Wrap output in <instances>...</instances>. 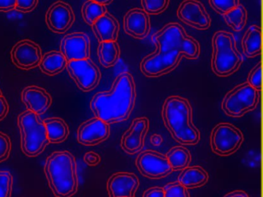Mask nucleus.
Listing matches in <instances>:
<instances>
[{
    "instance_id": "36",
    "label": "nucleus",
    "mask_w": 263,
    "mask_h": 197,
    "mask_svg": "<svg viewBox=\"0 0 263 197\" xmlns=\"http://www.w3.org/2000/svg\"><path fill=\"white\" fill-rule=\"evenodd\" d=\"M84 160L86 164L90 166H97L101 162V157L95 152H88L84 155Z\"/></svg>"
},
{
    "instance_id": "34",
    "label": "nucleus",
    "mask_w": 263,
    "mask_h": 197,
    "mask_svg": "<svg viewBox=\"0 0 263 197\" xmlns=\"http://www.w3.org/2000/svg\"><path fill=\"white\" fill-rule=\"evenodd\" d=\"M12 144L9 135L0 132V163L5 161L10 156Z\"/></svg>"
},
{
    "instance_id": "16",
    "label": "nucleus",
    "mask_w": 263,
    "mask_h": 197,
    "mask_svg": "<svg viewBox=\"0 0 263 197\" xmlns=\"http://www.w3.org/2000/svg\"><path fill=\"white\" fill-rule=\"evenodd\" d=\"M149 129V121L146 117L136 118L121 138V145L127 153L135 154L142 149L144 138Z\"/></svg>"
},
{
    "instance_id": "4",
    "label": "nucleus",
    "mask_w": 263,
    "mask_h": 197,
    "mask_svg": "<svg viewBox=\"0 0 263 197\" xmlns=\"http://www.w3.org/2000/svg\"><path fill=\"white\" fill-rule=\"evenodd\" d=\"M75 157L68 151L54 152L48 156L44 172L49 186L56 197H71L78 189Z\"/></svg>"
},
{
    "instance_id": "35",
    "label": "nucleus",
    "mask_w": 263,
    "mask_h": 197,
    "mask_svg": "<svg viewBox=\"0 0 263 197\" xmlns=\"http://www.w3.org/2000/svg\"><path fill=\"white\" fill-rule=\"evenodd\" d=\"M39 0H16L15 9L23 12L33 11L37 6Z\"/></svg>"
},
{
    "instance_id": "9",
    "label": "nucleus",
    "mask_w": 263,
    "mask_h": 197,
    "mask_svg": "<svg viewBox=\"0 0 263 197\" xmlns=\"http://www.w3.org/2000/svg\"><path fill=\"white\" fill-rule=\"evenodd\" d=\"M67 69L72 80L84 92L93 90L99 84L101 72L90 58L68 61Z\"/></svg>"
},
{
    "instance_id": "28",
    "label": "nucleus",
    "mask_w": 263,
    "mask_h": 197,
    "mask_svg": "<svg viewBox=\"0 0 263 197\" xmlns=\"http://www.w3.org/2000/svg\"><path fill=\"white\" fill-rule=\"evenodd\" d=\"M81 12L84 21L92 26L98 18L107 12V8L104 5L88 0L83 5Z\"/></svg>"
},
{
    "instance_id": "3",
    "label": "nucleus",
    "mask_w": 263,
    "mask_h": 197,
    "mask_svg": "<svg viewBox=\"0 0 263 197\" xmlns=\"http://www.w3.org/2000/svg\"><path fill=\"white\" fill-rule=\"evenodd\" d=\"M162 118L177 142L181 144H197L200 132L192 123V109L189 100L178 95L166 98L162 108Z\"/></svg>"
},
{
    "instance_id": "30",
    "label": "nucleus",
    "mask_w": 263,
    "mask_h": 197,
    "mask_svg": "<svg viewBox=\"0 0 263 197\" xmlns=\"http://www.w3.org/2000/svg\"><path fill=\"white\" fill-rule=\"evenodd\" d=\"M13 178L9 171H0V197H11Z\"/></svg>"
},
{
    "instance_id": "8",
    "label": "nucleus",
    "mask_w": 263,
    "mask_h": 197,
    "mask_svg": "<svg viewBox=\"0 0 263 197\" xmlns=\"http://www.w3.org/2000/svg\"><path fill=\"white\" fill-rule=\"evenodd\" d=\"M243 142L240 129L230 123H219L211 133V147L217 155L227 156L236 152Z\"/></svg>"
},
{
    "instance_id": "32",
    "label": "nucleus",
    "mask_w": 263,
    "mask_h": 197,
    "mask_svg": "<svg viewBox=\"0 0 263 197\" xmlns=\"http://www.w3.org/2000/svg\"><path fill=\"white\" fill-rule=\"evenodd\" d=\"M211 6L218 13L224 15L239 4V0H209Z\"/></svg>"
},
{
    "instance_id": "2",
    "label": "nucleus",
    "mask_w": 263,
    "mask_h": 197,
    "mask_svg": "<svg viewBox=\"0 0 263 197\" xmlns=\"http://www.w3.org/2000/svg\"><path fill=\"white\" fill-rule=\"evenodd\" d=\"M136 100V86L129 72L119 74L110 90L95 94L90 101V109L95 117L107 124L127 120Z\"/></svg>"
},
{
    "instance_id": "13",
    "label": "nucleus",
    "mask_w": 263,
    "mask_h": 197,
    "mask_svg": "<svg viewBox=\"0 0 263 197\" xmlns=\"http://www.w3.org/2000/svg\"><path fill=\"white\" fill-rule=\"evenodd\" d=\"M75 15L68 3L58 1L49 8L46 14V23L52 32L62 34L73 26Z\"/></svg>"
},
{
    "instance_id": "29",
    "label": "nucleus",
    "mask_w": 263,
    "mask_h": 197,
    "mask_svg": "<svg viewBox=\"0 0 263 197\" xmlns=\"http://www.w3.org/2000/svg\"><path fill=\"white\" fill-rule=\"evenodd\" d=\"M170 0H141L143 9L148 15H158L166 10Z\"/></svg>"
},
{
    "instance_id": "42",
    "label": "nucleus",
    "mask_w": 263,
    "mask_h": 197,
    "mask_svg": "<svg viewBox=\"0 0 263 197\" xmlns=\"http://www.w3.org/2000/svg\"><path fill=\"white\" fill-rule=\"evenodd\" d=\"M90 1L95 2V3H100V4L106 5L110 4L113 2V0H90Z\"/></svg>"
},
{
    "instance_id": "1",
    "label": "nucleus",
    "mask_w": 263,
    "mask_h": 197,
    "mask_svg": "<svg viewBox=\"0 0 263 197\" xmlns=\"http://www.w3.org/2000/svg\"><path fill=\"white\" fill-rule=\"evenodd\" d=\"M152 41L156 50L144 57L140 65L141 72L147 77L161 76L172 72L181 57L196 60L199 56V43L178 23L166 25L154 34Z\"/></svg>"
},
{
    "instance_id": "21",
    "label": "nucleus",
    "mask_w": 263,
    "mask_h": 197,
    "mask_svg": "<svg viewBox=\"0 0 263 197\" xmlns=\"http://www.w3.org/2000/svg\"><path fill=\"white\" fill-rule=\"evenodd\" d=\"M209 180V174L201 166H187L182 169L178 178V183L185 188L201 187Z\"/></svg>"
},
{
    "instance_id": "14",
    "label": "nucleus",
    "mask_w": 263,
    "mask_h": 197,
    "mask_svg": "<svg viewBox=\"0 0 263 197\" xmlns=\"http://www.w3.org/2000/svg\"><path fill=\"white\" fill-rule=\"evenodd\" d=\"M61 52L67 62L90 58V38L84 32L65 35L61 40Z\"/></svg>"
},
{
    "instance_id": "27",
    "label": "nucleus",
    "mask_w": 263,
    "mask_h": 197,
    "mask_svg": "<svg viewBox=\"0 0 263 197\" xmlns=\"http://www.w3.org/2000/svg\"><path fill=\"white\" fill-rule=\"evenodd\" d=\"M224 19L228 26L235 32L242 30L247 21V11L242 5L238 4L236 7L224 14Z\"/></svg>"
},
{
    "instance_id": "20",
    "label": "nucleus",
    "mask_w": 263,
    "mask_h": 197,
    "mask_svg": "<svg viewBox=\"0 0 263 197\" xmlns=\"http://www.w3.org/2000/svg\"><path fill=\"white\" fill-rule=\"evenodd\" d=\"M91 26L100 43L116 41L118 38L119 23L113 15L107 12L98 18Z\"/></svg>"
},
{
    "instance_id": "39",
    "label": "nucleus",
    "mask_w": 263,
    "mask_h": 197,
    "mask_svg": "<svg viewBox=\"0 0 263 197\" xmlns=\"http://www.w3.org/2000/svg\"><path fill=\"white\" fill-rule=\"evenodd\" d=\"M9 112V104L4 95L0 96V121L6 118Z\"/></svg>"
},
{
    "instance_id": "31",
    "label": "nucleus",
    "mask_w": 263,
    "mask_h": 197,
    "mask_svg": "<svg viewBox=\"0 0 263 197\" xmlns=\"http://www.w3.org/2000/svg\"><path fill=\"white\" fill-rule=\"evenodd\" d=\"M164 190V197H191L187 188L178 181L166 185Z\"/></svg>"
},
{
    "instance_id": "43",
    "label": "nucleus",
    "mask_w": 263,
    "mask_h": 197,
    "mask_svg": "<svg viewBox=\"0 0 263 197\" xmlns=\"http://www.w3.org/2000/svg\"><path fill=\"white\" fill-rule=\"evenodd\" d=\"M1 95H3V93L2 91H1V89H0V96H1Z\"/></svg>"
},
{
    "instance_id": "12",
    "label": "nucleus",
    "mask_w": 263,
    "mask_h": 197,
    "mask_svg": "<svg viewBox=\"0 0 263 197\" xmlns=\"http://www.w3.org/2000/svg\"><path fill=\"white\" fill-rule=\"evenodd\" d=\"M178 18L183 23L198 29H207L211 18L202 3L197 0H184L178 9Z\"/></svg>"
},
{
    "instance_id": "41",
    "label": "nucleus",
    "mask_w": 263,
    "mask_h": 197,
    "mask_svg": "<svg viewBox=\"0 0 263 197\" xmlns=\"http://www.w3.org/2000/svg\"><path fill=\"white\" fill-rule=\"evenodd\" d=\"M151 142H152L154 146H160L163 142L162 137L160 135H158V134H155V135H152V137H151Z\"/></svg>"
},
{
    "instance_id": "18",
    "label": "nucleus",
    "mask_w": 263,
    "mask_h": 197,
    "mask_svg": "<svg viewBox=\"0 0 263 197\" xmlns=\"http://www.w3.org/2000/svg\"><path fill=\"white\" fill-rule=\"evenodd\" d=\"M149 15L144 9H130L124 15V29L126 33L136 38H144L150 32Z\"/></svg>"
},
{
    "instance_id": "26",
    "label": "nucleus",
    "mask_w": 263,
    "mask_h": 197,
    "mask_svg": "<svg viewBox=\"0 0 263 197\" xmlns=\"http://www.w3.org/2000/svg\"><path fill=\"white\" fill-rule=\"evenodd\" d=\"M167 161L173 170H182L191 163L190 152L183 146H175L166 154Z\"/></svg>"
},
{
    "instance_id": "7",
    "label": "nucleus",
    "mask_w": 263,
    "mask_h": 197,
    "mask_svg": "<svg viewBox=\"0 0 263 197\" xmlns=\"http://www.w3.org/2000/svg\"><path fill=\"white\" fill-rule=\"evenodd\" d=\"M258 100V91L249 83H244L235 86L226 94L221 106L229 116L241 117L255 109Z\"/></svg>"
},
{
    "instance_id": "19",
    "label": "nucleus",
    "mask_w": 263,
    "mask_h": 197,
    "mask_svg": "<svg viewBox=\"0 0 263 197\" xmlns=\"http://www.w3.org/2000/svg\"><path fill=\"white\" fill-rule=\"evenodd\" d=\"M22 101L27 106V110L40 115L48 110L52 104V97L43 88L30 86L23 90Z\"/></svg>"
},
{
    "instance_id": "33",
    "label": "nucleus",
    "mask_w": 263,
    "mask_h": 197,
    "mask_svg": "<svg viewBox=\"0 0 263 197\" xmlns=\"http://www.w3.org/2000/svg\"><path fill=\"white\" fill-rule=\"evenodd\" d=\"M248 83L257 91L261 89V62L255 65V67L249 72Z\"/></svg>"
},
{
    "instance_id": "37",
    "label": "nucleus",
    "mask_w": 263,
    "mask_h": 197,
    "mask_svg": "<svg viewBox=\"0 0 263 197\" xmlns=\"http://www.w3.org/2000/svg\"><path fill=\"white\" fill-rule=\"evenodd\" d=\"M143 197H164V188L159 186L150 188L144 192Z\"/></svg>"
},
{
    "instance_id": "5",
    "label": "nucleus",
    "mask_w": 263,
    "mask_h": 197,
    "mask_svg": "<svg viewBox=\"0 0 263 197\" xmlns=\"http://www.w3.org/2000/svg\"><path fill=\"white\" fill-rule=\"evenodd\" d=\"M242 55L237 49L235 37L219 31L212 38V69L218 76L232 75L241 66Z\"/></svg>"
},
{
    "instance_id": "38",
    "label": "nucleus",
    "mask_w": 263,
    "mask_h": 197,
    "mask_svg": "<svg viewBox=\"0 0 263 197\" xmlns=\"http://www.w3.org/2000/svg\"><path fill=\"white\" fill-rule=\"evenodd\" d=\"M16 0H0V12H9L16 7Z\"/></svg>"
},
{
    "instance_id": "25",
    "label": "nucleus",
    "mask_w": 263,
    "mask_h": 197,
    "mask_svg": "<svg viewBox=\"0 0 263 197\" xmlns=\"http://www.w3.org/2000/svg\"><path fill=\"white\" fill-rule=\"evenodd\" d=\"M100 63L104 67L115 66L120 57V47L116 41L101 42L98 48Z\"/></svg>"
},
{
    "instance_id": "22",
    "label": "nucleus",
    "mask_w": 263,
    "mask_h": 197,
    "mask_svg": "<svg viewBox=\"0 0 263 197\" xmlns=\"http://www.w3.org/2000/svg\"><path fill=\"white\" fill-rule=\"evenodd\" d=\"M243 52L249 58L257 56L261 51V30L256 25L248 29L241 40Z\"/></svg>"
},
{
    "instance_id": "40",
    "label": "nucleus",
    "mask_w": 263,
    "mask_h": 197,
    "mask_svg": "<svg viewBox=\"0 0 263 197\" xmlns=\"http://www.w3.org/2000/svg\"><path fill=\"white\" fill-rule=\"evenodd\" d=\"M224 197H249V195L244 191L235 190L229 192Z\"/></svg>"
},
{
    "instance_id": "17",
    "label": "nucleus",
    "mask_w": 263,
    "mask_h": 197,
    "mask_svg": "<svg viewBox=\"0 0 263 197\" xmlns=\"http://www.w3.org/2000/svg\"><path fill=\"white\" fill-rule=\"evenodd\" d=\"M139 186V180L130 172H117L107 181V188L110 197H135Z\"/></svg>"
},
{
    "instance_id": "10",
    "label": "nucleus",
    "mask_w": 263,
    "mask_h": 197,
    "mask_svg": "<svg viewBox=\"0 0 263 197\" xmlns=\"http://www.w3.org/2000/svg\"><path fill=\"white\" fill-rule=\"evenodd\" d=\"M136 165L140 172L150 179L163 178L173 171L167 157L155 151L146 150L140 153Z\"/></svg>"
},
{
    "instance_id": "23",
    "label": "nucleus",
    "mask_w": 263,
    "mask_h": 197,
    "mask_svg": "<svg viewBox=\"0 0 263 197\" xmlns=\"http://www.w3.org/2000/svg\"><path fill=\"white\" fill-rule=\"evenodd\" d=\"M67 61L64 55L58 51H50L43 55L40 69L48 75H55L67 67Z\"/></svg>"
},
{
    "instance_id": "6",
    "label": "nucleus",
    "mask_w": 263,
    "mask_h": 197,
    "mask_svg": "<svg viewBox=\"0 0 263 197\" xmlns=\"http://www.w3.org/2000/svg\"><path fill=\"white\" fill-rule=\"evenodd\" d=\"M17 123L24 153L29 157L42 153L50 143L44 120L35 112L27 110L18 116Z\"/></svg>"
},
{
    "instance_id": "24",
    "label": "nucleus",
    "mask_w": 263,
    "mask_h": 197,
    "mask_svg": "<svg viewBox=\"0 0 263 197\" xmlns=\"http://www.w3.org/2000/svg\"><path fill=\"white\" fill-rule=\"evenodd\" d=\"M47 129V137L50 143H61L65 141L68 137V125L63 119L53 118L46 119L44 121Z\"/></svg>"
},
{
    "instance_id": "15",
    "label": "nucleus",
    "mask_w": 263,
    "mask_h": 197,
    "mask_svg": "<svg viewBox=\"0 0 263 197\" xmlns=\"http://www.w3.org/2000/svg\"><path fill=\"white\" fill-rule=\"evenodd\" d=\"M110 135V126L95 117L83 123L78 128V140L84 146H95L107 140Z\"/></svg>"
},
{
    "instance_id": "11",
    "label": "nucleus",
    "mask_w": 263,
    "mask_h": 197,
    "mask_svg": "<svg viewBox=\"0 0 263 197\" xmlns=\"http://www.w3.org/2000/svg\"><path fill=\"white\" fill-rule=\"evenodd\" d=\"M42 57L41 46L30 40H21L11 50L12 61L15 66L24 70L39 66Z\"/></svg>"
}]
</instances>
